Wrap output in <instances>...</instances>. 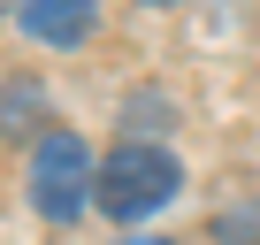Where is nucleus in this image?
Returning <instances> with one entry per match:
<instances>
[{
	"mask_svg": "<svg viewBox=\"0 0 260 245\" xmlns=\"http://www.w3.org/2000/svg\"><path fill=\"white\" fill-rule=\"evenodd\" d=\"M122 122H130V138L138 131H169V100L153 92V100H122Z\"/></svg>",
	"mask_w": 260,
	"mask_h": 245,
	"instance_id": "obj_6",
	"label": "nucleus"
},
{
	"mask_svg": "<svg viewBox=\"0 0 260 245\" xmlns=\"http://www.w3.org/2000/svg\"><path fill=\"white\" fill-rule=\"evenodd\" d=\"M214 245H260V199H237L214 215Z\"/></svg>",
	"mask_w": 260,
	"mask_h": 245,
	"instance_id": "obj_5",
	"label": "nucleus"
},
{
	"mask_svg": "<svg viewBox=\"0 0 260 245\" xmlns=\"http://www.w3.org/2000/svg\"><path fill=\"white\" fill-rule=\"evenodd\" d=\"M176 192H184L176 154H161V146H146V138H122L115 154H100V215H115V222H146V215H161Z\"/></svg>",
	"mask_w": 260,
	"mask_h": 245,
	"instance_id": "obj_2",
	"label": "nucleus"
},
{
	"mask_svg": "<svg viewBox=\"0 0 260 245\" xmlns=\"http://www.w3.org/2000/svg\"><path fill=\"white\" fill-rule=\"evenodd\" d=\"M16 23L39 46H84L100 31V0H16Z\"/></svg>",
	"mask_w": 260,
	"mask_h": 245,
	"instance_id": "obj_3",
	"label": "nucleus"
},
{
	"mask_svg": "<svg viewBox=\"0 0 260 245\" xmlns=\"http://www.w3.org/2000/svg\"><path fill=\"white\" fill-rule=\"evenodd\" d=\"M146 8H176V0H146Z\"/></svg>",
	"mask_w": 260,
	"mask_h": 245,
	"instance_id": "obj_8",
	"label": "nucleus"
},
{
	"mask_svg": "<svg viewBox=\"0 0 260 245\" xmlns=\"http://www.w3.org/2000/svg\"><path fill=\"white\" fill-rule=\"evenodd\" d=\"M23 192H31L39 222H77L84 207H100V154L77 131H39L31 169H23Z\"/></svg>",
	"mask_w": 260,
	"mask_h": 245,
	"instance_id": "obj_1",
	"label": "nucleus"
},
{
	"mask_svg": "<svg viewBox=\"0 0 260 245\" xmlns=\"http://www.w3.org/2000/svg\"><path fill=\"white\" fill-rule=\"evenodd\" d=\"M122 245H169V237H122Z\"/></svg>",
	"mask_w": 260,
	"mask_h": 245,
	"instance_id": "obj_7",
	"label": "nucleus"
},
{
	"mask_svg": "<svg viewBox=\"0 0 260 245\" xmlns=\"http://www.w3.org/2000/svg\"><path fill=\"white\" fill-rule=\"evenodd\" d=\"M0 131H8V138L46 131V84H31V77H8V84H0Z\"/></svg>",
	"mask_w": 260,
	"mask_h": 245,
	"instance_id": "obj_4",
	"label": "nucleus"
}]
</instances>
